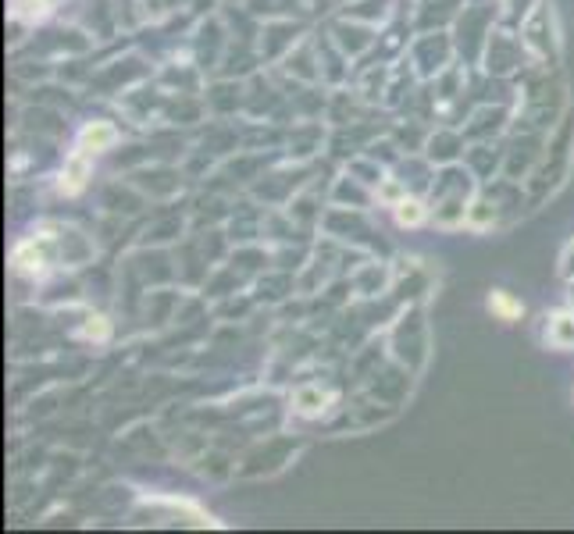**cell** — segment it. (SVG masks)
<instances>
[{
    "label": "cell",
    "mask_w": 574,
    "mask_h": 534,
    "mask_svg": "<svg viewBox=\"0 0 574 534\" xmlns=\"http://www.w3.org/2000/svg\"><path fill=\"white\" fill-rule=\"evenodd\" d=\"M468 178L471 175L464 168L446 164L443 175L432 182V196H428V203H432L435 225L457 228V225L468 221V207H471V200H475V189H471Z\"/></svg>",
    "instance_id": "cell-1"
},
{
    "label": "cell",
    "mask_w": 574,
    "mask_h": 534,
    "mask_svg": "<svg viewBox=\"0 0 574 534\" xmlns=\"http://www.w3.org/2000/svg\"><path fill=\"white\" fill-rule=\"evenodd\" d=\"M93 175V164H90V154H82V150H75L72 157L65 161V168H61V178H58V186L65 196H75L86 189V182H90Z\"/></svg>",
    "instance_id": "cell-2"
},
{
    "label": "cell",
    "mask_w": 574,
    "mask_h": 534,
    "mask_svg": "<svg viewBox=\"0 0 574 534\" xmlns=\"http://www.w3.org/2000/svg\"><path fill=\"white\" fill-rule=\"evenodd\" d=\"M118 143V129L107 122H90L79 132V150L82 154H104Z\"/></svg>",
    "instance_id": "cell-3"
},
{
    "label": "cell",
    "mask_w": 574,
    "mask_h": 534,
    "mask_svg": "<svg viewBox=\"0 0 574 534\" xmlns=\"http://www.w3.org/2000/svg\"><path fill=\"white\" fill-rule=\"evenodd\" d=\"M393 218H396V225H400V228H421L428 218H432V203L410 193L393 207Z\"/></svg>",
    "instance_id": "cell-4"
},
{
    "label": "cell",
    "mask_w": 574,
    "mask_h": 534,
    "mask_svg": "<svg viewBox=\"0 0 574 534\" xmlns=\"http://www.w3.org/2000/svg\"><path fill=\"white\" fill-rule=\"evenodd\" d=\"M546 342L553 349H574V307L546 317Z\"/></svg>",
    "instance_id": "cell-5"
},
{
    "label": "cell",
    "mask_w": 574,
    "mask_h": 534,
    "mask_svg": "<svg viewBox=\"0 0 574 534\" xmlns=\"http://www.w3.org/2000/svg\"><path fill=\"white\" fill-rule=\"evenodd\" d=\"M450 146H464V139L457 136V132H435L432 139H428V161L435 164H450L453 157H457V150H450Z\"/></svg>",
    "instance_id": "cell-6"
},
{
    "label": "cell",
    "mask_w": 574,
    "mask_h": 534,
    "mask_svg": "<svg viewBox=\"0 0 574 534\" xmlns=\"http://www.w3.org/2000/svg\"><path fill=\"white\" fill-rule=\"evenodd\" d=\"M489 310H492V317H500V321H517V317L525 314L521 300H517V296H510L507 289H492L489 292Z\"/></svg>",
    "instance_id": "cell-7"
},
{
    "label": "cell",
    "mask_w": 574,
    "mask_h": 534,
    "mask_svg": "<svg viewBox=\"0 0 574 534\" xmlns=\"http://www.w3.org/2000/svg\"><path fill=\"white\" fill-rule=\"evenodd\" d=\"M325 392L318 389V385H304V389H296L293 396V410L304 413V417H321V410H325Z\"/></svg>",
    "instance_id": "cell-8"
},
{
    "label": "cell",
    "mask_w": 574,
    "mask_h": 534,
    "mask_svg": "<svg viewBox=\"0 0 574 534\" xmlns=\"http://www.w3.org/2000/svg\"><path fill=\"white\" fill-rule=\"evenodd\" d=\"M560 275L567 278V282H574V243L564 250V257H560Z\"/></svg>",
    "instance_id": "cell-9"
},
{
    "label": "cell",
    "mask_w": 574,
    "mask_h": 534,
    "mask_svg": "<svg viewBox=\"0 0 574 534\" xmlns=\"http://www.w3.org/2000/svg\"><path fill=\"white\" fill-rule=\"evenodd\" d=\"M571 307H574V282H571Z\"/></svg>",
    "instance_id": "cell-10"
}]
</instances>
